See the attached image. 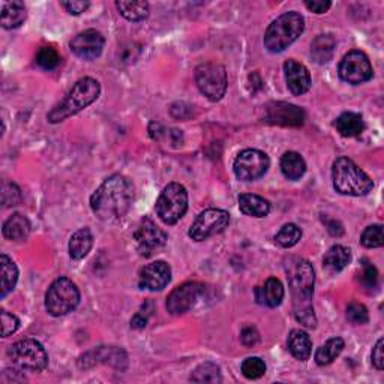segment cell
<instances>
[{
	"label": "cell",
	"instance_id": "cell-1",
	"mask_svg": "<svg viewBox=\"0 0 384 384\" xmlns=\"http://www.w3.org/2000/svg\"><path fill=\"white\" fill-rule=\"evenodd\" d=\"M134 203V185L122 174H113L90 197V207L102 221L125 216Z\"/></svg>",
	"mask_w": 384,
	"mask_h": 384
},
{
	"label": "cell",
	"instance_id": "cell-2",
	"mask_svg": "<svg viewBox=\"0 0 384 384\" xmlns=\"http://www.w3.org/2000/svg\"><path fill=\"white\" fill-rule=\"evenodd\" d=\"M287 275L296 320L306 327H315L317 320L313 306L315 272L313 264L304 258H292L287 264Z\"/></svg>",
	"mask_w": 384,
	"mask_h": 384
},
{
	"label": "cell",
	"instance_id": "cell-3",
	"mask_svg": "<svg viewBox=\"0 0 384 384\" xmlns=\"http://www.w3.org/2000/svg\"><path fill=\"white\" fill-rule=\"evenodd\" d=\"M101 93V86L97 80L90 77H85L78 80L66 98L51 110L47 114V119L50 123H59L64 122L71 116H76L77 113L89 107L90 104L95 102Z\"/></svg>",
	"mask_w": 384,
	"mask_h": 384
},
{
	"label": "cell",
	"instance_id": "cell-4",
	"mask_svg": "<svg viewBox=\"0 0 384 384\" xmlns=\"http://www.w3.org/2000/svg\"><path fill=\"white\" fill-rule=\"evenodd\" d=\"M332 180H334V188L336 192L342 195L363 197L369 194L374 188L369 176L346 157H341L334 162Z\"/></svg>",
	"mask_w": 384,
	"mask_h": 384
},
{
	"label": "cell",
	"instance_id": "cell-5",
	"mask_svg": "<svg viewBox=\"0 0 384 384\" xmlns=\"http://www.w3.org/2000/svg\"><path fill=\"white\" fill-rule=\"evenodd\" d=\"M305 30V18L299 13H285L267 27L264 47L271 53H281L292 45Z\"/></svg>",
	"mask_w": 384,
	"mask_h": 384
},
{
	"label": "cell",
	"instance_id": "cell-6",
	"mask_svg": "<svg viewBox=\"0 0 384 384\" xmlns=\"http://www.w3.org/2000/svg\"><path fill=\"white\" fill-rule=\"evenodd\" d=\"M8 357L20 372H41L48 365L45 348L36 339H23L8 350Z\"/></svg>",
	"mask_w": 384,
	"mask_h": 384
},
{
	"label": "cell",
	"instance_id": "cell-7",
	"mask_svg": "<svg viewBox=\"0 0 384 384\" xmlns=\"http://www.w3.org/2000/svg\"><path fill=\"white\" fill-rule=\"evenodd\" d=\"M80 304V290L69 278H57L45 294V309L50 315L64 317Z\"/></svg>",
	"mask_w": 384,
	"mask_h": 384
},
{
	"label": "cell",
	"instance_id": "cell-8",
	"mask_svg": "<svg viewBox=\"0 0 384 384\" xmlns=\"http://www.w3.org/2000/svg\"><path fill=\"white\" fill-rule=\"evenodd\" d=\"M188 211V192L180 183H170L162 190L157 201V213L167 225L179 222Z\"/></svg>",
	"mask_w": 384,
	"mask_h": 384
},
{
	"label": "cell",
	"instance_id": "cell-9",
	"mask_svg": "<svg viewBox=\"0 0 384 384\" xmlns=\"http://www.w3.org/2000/svg\"><path fill=\"white\" fill-rule=\"evenodd\" d=\"M195 83L207 99L213 102L220 101L225 95L228 86L225 68L220 64L207 62L195 69Z\"/></svg>",
	"mask_w": 384,
	"mask_h": 384
},
{
	"label": "cell",
	"instance_id": "cell-10",
	"mask_svg": "<svg viewBox=\"0 0 384 384\" xmlns=\"http://www.w3.org/2000/svg\"><path fill=\"white\" fill-rule=\"evenodd\" d=\"M269 167H271V159L264 152L257 149H246L241 152L233 164L236 178L243 182H254L263 178Z\"/></svg>",
	"mask_w": 384,
	"mask_h": 384
},
{
	"label": "cell",
	"instance_id": "cell-11",
	"mask_svg": "<svg viewBox=\"0 0 384 384\" xmlns=\"http://www.w3.org/2000/svg\"><path fill=\"white\" fill-rule=\"evenodd\" d=\"M230 224V215L221 209H207L192 222L188 236L195 242H203L215 234L222 233Z\"/></svg>",
	"mask_w": 384,
	"mask_h": 384
},
{
	"label": "cell",
	"instance_id": "cell-12",
	"mask_svg": "<svg viewBox=\"0 0 384 384\" xmlns=\"http://www.w3.org/2000/svg\"><path fill=\"white\" fill-rule=\"evenodd\" d=\"M372 66L368 56L359 50H353L342 57L339 64V77L348 85H362L372 78Z\"/></svg>",
	"mask_w": 384,
	"mask_h": 384
},
{
	"label": "cell",
	"instance_id": "cell-13",
	"mask_svg": "<svg viewBox=\"0 0 384 384\" xmlns=\"http://www.w3.org/2000/svg\"><path fill=\"white\" fill-rule=\"evenodd\" d=\"M263 122L278 127H302L305 122L304 110L287 102H271L264 108Z\"/></svg>",
	"mask_w": 384,
	"mask_h": 384
},
{
	"label": "cell",
	"instance_id": "cell-14",
	"mask_svg": "<svg viewBox=\"0 0 384 384\" xmlns=\"http://www.w3.org/2000/svg\"><path fill=\"white\" fill-rule=\"evenodd\" d=\"M134 239L137 242L138 253L143 257H150L153 253H157L158 249L165 245V242H167V234L150 218H144L137 227Z\"/></svg>",
	"mask_w": 384,
	"mask_h": 384
},
{
	"label": "cell",
	"instance_id": "cell-15",
	"mask_svg": "<svg viewBox=\"0 0 384 384\" xmlns=\"http://www.w3.org/2000/svg\"><path fill=\"white\" fill-rule=\"evenodd\" d=\"M204 292V285L199 283H186L174 288L167 297V309L173 315H180L188 313L190 309L199 302L200 296Z\"/></svg>",
	"mask_w": 384,
	"mask_h": 384
},
{
	"label": "cell",
	"instance_id": "cell-16",
	"mask_svg": "<svg viewBox=\"0 0 384 384\" xmlns=\"http://www.w3.org/2000/svg\"><path fill=\"white\" fill-rule=\"evenodd\" d=\"M104 45H106V38L95 29L85 30L69 43L72 53L83 60L98 59L102 53Z\"/></svg>",
	"mask_w": 384,
	"mask_h": 384
},
{
	"label": "cell",
	"instance_id": "cell-17",
	"mask_svg": "<svg viewBox=\"0 0 384 384\" xmlns=\"http://www.w3.org/2000/svg\"><path fill=\"white\" fill-rule=\"evenodd\" d=\"M97 363H107L118 369H125L128 365L127 353L118 347H99L83 355L78 360L80 368H90Z\"/></svg>",
	"mask_w": 384,
	"mask_h": 384
},
{
	"label": "cell",
	"instance_id": "cell-18",
	"mask_svg": "<svg viewBox=\"0 0 384 384\" xmlns=\"http://www.w3.org/2000/svg\"><path fill=\"white\" fill-rule=\"evenodd\" d=\"M171 281V269L165 262H153L140 271L138 285L143 290L159 292Z\"/></svg>",
	"mask_w": 384,
	"mask_h": 384
},
{
	"label": "cell",
	"instance_id": "cell-19",
	"mask_svg": "<svg viewBox=\"0 0 384 384\" xmlns=\"http://www.w3.org/2000/svg\"><path fill=\"white\" fill-rule=\"evenodd\" d=\"M284 72L287 86L293 95H304L311 89L313 80H311L309 71L304 64H300L294 59H290L284 64Z\"/></svg>",
	"mask_w": 384,
	"mask_h": 384
},
{
	"label": "cell",
	"instance_id": "cell-20",
	"mask_svg": "<svg viewBox=\"0 0 384 384\" xmlns=\"http://www.w3.org/2000/svg\"><path fill=\"white\" fill-rule=\"evenodd\" d=\"M255 299L260 305L276 308L284 299V287L276 278H269L263 287L255 288Z\"/></svg>",
	"mask_w": 384,
	"mask_h": 384
},
{
	"label": "cell",
	"instance_id": "cell-21",
	"mask_svg": "<svg viewBox=\"0 0 384 384\" xmlns=\"http://www.w3.org/2000/svg\"><path fill=\"white\" fill-rule=\"evenodd\" d=\"M287 346L292 356L300 362L308 360L311 353H313V341H311L309 335L302 329H294L290 332Z\"/></svg>",
	"mask_w": 384,
	"mask_h": 384
},
{
	"label": "cell",
	"instance_id": "cell-22",
	"mask_svg": "<svg viewBox=\"0 0 384 384\" xmlns=\"http://www.w3.org/2000/svg\"><path fill=\"white\" fill-rule=\"evenodd\" d=\"M2 233L6 239H9V241H14V242L26 241L30 234V222L24 215L14 213L3 222Z\"/></svg>",
	"mask_w": 384,
	"mask_h": 384
},
{
	"label": "cell",
	"instance_id": "cell-23",
	"mask_svg": "<svg viewBox=\"0 0 384 384\" xmlns=\"http://www.w3.org/2000/svg\"><path fill=\"white\" fill-rule=\"evenodd\" d=\"M239 207L243 215L253 218H264L271 213V203L255 194H242L239 197Z\"/></svg>",
	"mask_w": 384,
	"mask_h": 384
},
{
	"label": "cell",
	"instance_id": "cell-24",
	"mask_svg": "<svg viewBox=\"0 0 384 384\" xmlns=\"http://www.w3.org/2000/svg\"><path fill=\"white\" fill-rule=\"evenodd\" d=\"M336 41L332 35H320L311 44V56L318 65L329 64L335 55Z\"/></svg>",
	"mask_w": 384,
	"mask_h": 384
},
{
	"label": "cell",
	"instance_id": "cell-25",
	"mask_svg": "<svg viewBox=\"0 0 384 384\" xmlns=\"http://www.w3.org/2000/svg\"><path fill=\"white\" fill-rule=\"evenodd\" d=\"M335 128L342 137H357L365 131V122L359 113H342L335 120Z\"/></svg>",
	"mask_w": 384,
	"mask_h": 384
},
{
	"label": "cell",
	"instance_id": "cell-26",
	"mask_svg": "<svg viewBox=\"0 0 384 384\" xmlns=\"http://www.w3.org/2000/svg\"><path fill=\"white\" fill-rule=\"evenodd\" d=\"M351 262V251L342 245L332 246L323 258V266L329 273H338L344 271Z\"/></svg>",
	"mask_w": 384,
	"mask_h": 384
},
{
	"label": "cell",
	"instance_id": "cell-27",
	"mask_svg": "<svg viewBox=\"0 0 384 384\" xmlns=\"http://www.w3.org/2000/svg\"><path fill=\"white\" fill-rule=\"evenodd\" d=\"M93 246V236L89 228H81V230L72 234L69 241V255L72 260H81L85 258Z\"/></svg>",
	"mask_w": 384,
	"mask_h": 384
},
{
	"label": "cell",
	"instance_id": "cell-28",
	"mask_svg": "<svg viewBox=\"0 0 384 384\" xmlns=\"http://www.w3.org/2000/svg\"><path fill=\"white\" fill-rule=\"evenodd\" d=\"M281 171L288 180H299L306 171L305 159L297 152H287L281 158Z\"/></svg>",
	"mask_w": 384,
	"mask_h": 384
},
{
	"label": "cell",
	"instance_id": "cell-29",
	"mask_svg": "<svg viewBox=\"0 0 384 384\" xmlns=\"http://www.w3.org/2000/svg\"><path fill=\"white\" fill-rule=\"evenodd\" d=\"M344 346L346 344H344V339L342 338H339V336L330 338L326 344L321 346L315 353L317 365H320V367L330 365V363L341 355L342 350H344Z\"/></svg>",
	"mask_w": 384,
	"mask_h": 384
},
{
	"label": "cell",
	"instance_id": "cell-30",
	"mask_svg": "<svg viewBox=\"0 0 384 384\" xmlns=\"http://www.w3.org/2000/svg\"><path fill=\"white\" fill-rule=\"evenodd\" d=\"M0 267H2V290H0V296L6 297L8 293H11L18 281V269L17 264L9 258L6 254L0 257Z\"/></svg>",
	"mask_w": 384,
	"mask_h": 384
},
{
	"label": "cell",
	"instance_id": "cell-31",
	"mask_svg": "<svg viewBox=\"0 0 384 384\" xmlns=\"http://www.w3.org/2000/svg\"><path fill=\"white\" fill-rule=\"evenodd\" d=\"M26 8L22 2H8L2 8L3 29H15L22 26L26 20Z\"/></svg>",
	"mask_w": 384,
	"mask_h": 384
},
{
	"label": "cell",
	"instance_id": "cell-32",
	"mask_svg": "<svg viewBox=\"0 0 384 384\" xmlns=\"http://www.w3.org/2000/svg\"><path fill=\"white\" fill-rule=\"evenodd\" d=\"M116 8L129 22H143L149 17L148 2H116Z\"/></svg>",
	"mask_w": 384,
	"mask_h": 384
},
{
	"label": "cell",
	"instance_id": "cell-33",
	"mask_svg": "<svg viewBox=\"0 0 384 384\" xmlns=\"http://www.w3.org/2000/svg\"><path fill=\"white\" fill-rule=\"evenodd\" d=\"M190 380L194 383H221L222 378L220 367L212 362H206L194 369Z\"/></svg>",
	"mask_w": 384,
	"mask_h": 384
},
{
	"label": "cell",
	"instance_id": "cell-34",
	"mask_svg": "<svg viewBox=\"0 0 384 384\" xmlns=\"http://www.w3.org/2000/svg\"><path fill=\"white\" fill-rule=\"evenodd\" d=\"M302 239V230L296 224H285L275 236V242L281 248H292Z\"/></svg>",
	"mask_w": 384,
	"mask_h": 384
},
{
	"label": "cell",
	"instance_id": "cell-35",
	"mask_svg": "<svg viewBox=\"0 0 384 384\" xmlns=\"http://www.w3.org/2000/svg\"><path fill=\"white\" fill-rule=\"evenodd\" d=\"M242 374L248 380H258L266 374V363L260 357H248L242 363Z\"/></svg>",
	"mask_w": 384,
	"mask_h": 384
},
{
	"label": "cell",
	"instance_id": "cell-36",
	"mask_svg": "<svg viewBox=\"0 0 384 384\" xmlns=\"http://www.w3.org/2000/svg\"><path fill=\"white\" fill-rule=\"evenodd\" d=\"M36 64L45 69V71H53L60 64V56L53 47H43L39 48L36 55Z\"/></svg>",
	"mask_w": 384,
	"mask_h": 384
},
{
	"label": "cell",
	"instance_id": "cell-37",
	"mask_svg": "<svg viewBox=\"0 0 384 384\" xmlns=\"http://www.w3.org/2000/svg\"><path fill=\"white\" fill-rule=\"evenodd\" d=\"M360 243L365 248H381L384 245L383 225L376 224L365 228V232L360 236Z\"/></svg>",
	"mask_w": 384,
	"mask_h": 384
},
{
	"label": "cell",
	"instance_id": "cell-38",
	"mask_svg": "<svg viewBox=\"0 0 384 384\" xmlns=\"http://www.w3.org/2000/svg\"><path fill=\"white\" fill-rule=\"evenodd\" d=\"M347 320L353 325H367L369 320L368 309L359 302H351L347 306Z\"/></svg>",
	"mask_w": 384,
	"mask_h": 384
},
{
	"label": "cell",
	"instance_id": "cell-39",
	"mask_svg": "<svg viewBox=\"0 0 384 384\" xmlns=\"http://www.w3.org/2000/svg\"><path fill=\"white\" fill-rule=\"evenodd\" d=\"M22 201V191L15 183H3L2 188V204L3 207L17 206Z\"/></svg>",
	"mask_w": 384,
	"mask_h": 384
},
{
	"label": "cell",
	"instance_id": "cell-40",
	"mask_svg": "<svg viewBox=\"0 0 384 384\" xmlns=\"http://www.w3.org/2000/svg\"><path fill=\"white\" fill-rule=\"evenodd\" d=\"M359 281L363 285V288H367V290L377 288V284H378V272H377V269L374 267L372 264L367 263L365 266H363V271L359 275Z\"/></svg>",
	"mask_w": 384,
	"mask_h": 384
},
{
	"label": "cell",
	"instance_id": "cell-41",
	"mask_svg": "<svg viewBox=\"0 0 384 384\" xmlns=\"http://www.w3.org/2000/svg\"><path fill=\"white\" fill-rule=\"evenodd\" d=\"M2 336L6 338L9 335H13L17 332V329L20 327V320L14 315V314H9L8 311H2Z\"/></svg>",
	"mask_w": 384,
	"mask_h": 384
},
{
	"label": "cell",
	"instance_id": "cell-42",
	"mask_svg": "<svg viewBox=\"0 0 384 384\" xmlns=\"http://www.w3.org/2000/svg\"><path fill=\"white\" fill-rule=\"evenodd\" d=\"M146 308H148V304L143 305V308L138 311V313L134 315V318L131 320V327L132 329H144V327H146L148 320L152 314V311H149V313H148Z\"/></svg>",
	"mask_w": 384,
	"mask_h": 384
},
{
	"label": "cell",
	"instance_id": "cell-43",
	"mask_svg": "<svg viewBox=\"0 0 384 384\" xmlns=\"http://www.w3.org/2000/svg\"><path fill=\"white\" fill-rule=\"evenodd\" d=\"M258 339H260V335H258V332L255 327L253 326H246L243 330H242V334H241V341H242V344L246 346V347H253L255 346Z\"/></svg>",
	"mask_w": 384,
	"mask_h": 384
},
{
	"label": "cell",
	"instance_id": "cell-44",
	"mask_svg": "<svg viewBox=\"0 0 384 384\" xmlns=\"http://www.w3.org/2000/svg\"><path fill=\"white\" fill-rule=\"evenodd\" d=\"M62 6H64L71 15H80V14L87 11V8L90 6V3L89 2H80V0H72V2H62Z\"/></svg>",
	"mask_w": 384,
	"mask_h": 384
},
{
	"label": "cell",
	"instance_id": "cell-45",
	"mask_svg": "<svg viewBox=\"0 0 384 384\" xmlns=\"http://www.w3.org/2000/svg\"><path fill=\"white\" fill-rule=\"evenodd\" d=\"M383 346H384V339L380 338V339L377 341L376 347H374V350H372V365L376 367L378 371H383V368H384Z\"/></svg>",
	"mask_w": 384,
	"mask_h": 384
},
{
	"label": "cell",
	"instance_id": "cell-46",
	"mask_svg": "<svg viewBox=\"0 0 384 384\" xmlns=\"http://www.w3.org/2000/svg\"><path fill=\"white\" fill-rule=\"evenodd\" d=\"M305 6L309 9V11H313L315 14H325L329 11L332 3L323 2V0H306Z\"/></svg>",
	"mask_w": 384,
	"mask_h": 384
}]
</instances>
